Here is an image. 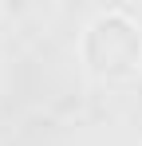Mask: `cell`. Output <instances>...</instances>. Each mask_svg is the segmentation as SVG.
I'll list each match as a JSON object with an SVG mask.
<instances>
[{
	"label": "cell",
	"instance_id": "cell-1",
	"mask_svg": "<svg viewBox=\"0 0 142 146\" xmlns=\"http://www.w3.org/2000/svg\"><path fill=\"white\" fill-rule=\"evenodd\" d=\"M79 63L99 83H134L142 75V20L126 8H107L79 36Z\"/></svg>",
	"mask_w": 142,
	"mask_h": 146
}]
</instances>
